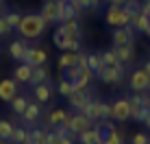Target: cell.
I'll return each instance as SVG.
<instances>
[{
	"label": "cell",
	"mask_w": 150,
	"mask_h": 144,
	"mask_svg": "<svg viewBox=\"0 0 150 144\" xmlns=\"http://www.w3.org/2000/svg\"><path fill=\"white\" fill-rule=\"evenodd\" d=\"M100 109H102V101L94 98L89 105L85 107V111H81V114H85L91 122H100V120H102V111H100Z\"/></svg>",
	"instance_id": "cell-18"
},
{
	"label": "cell",
	"mask_w": 150,
	"mask_h": 144,
	"mask_svg": "<svg viewBox=\"0 0 150 144\" xmlns=\"http://www.w3.org/2000/svg\"><path fill=\"white\" fill-rule=\"evenodd\" d=\"M142 13H146L150 18V0H144V2H142Z\"/></svg>",
	"instance_id": "cell-44"
},
{
	"label": "cell",
	"mask_w": 150,
	"mask_h": 144,
	"mask_svg": "<svg viewBox=\"0 0 150 144\" xmlns=\"http://www.w3.org/2000/svg\"><path fill=\"white\" fill-rule=\"evenodd\" d=\"M68 101H70V107H72L74 111H85V107L89 105L94 98H91V94H89L87 90H79V92H74Z\"/></svg>",
	"instance_id": "cell-13"
},
{
	"label": "cell",
	"mask_w": 150,
	"mask_h": 144,
	"mask_svg": "<svg viewBox=\"0 0 150 144\" xmlns=\"http://www.w3.org/2000/svg\"><path fill=\"white\" fill-rule=\"evenodd\" d=\"M13 79L18 81V83H30V79H33V66L20 61V63L15 66V70H13Z\"/></svg>",
	"instance_id": "cell-17"
},
{
	"label": "cell",
	"mask_w": 150,
	"mask_h": 144,
	"mask_svg": "<svg viewBox=\"0 0 150 144\" xmlns=\"http://www.w3.org/2000/svg\"><path fill=\"white\" fill-rule=\"evenodd\" d=\"M59 26L63 29L65 33L70 35V37H74V39H83V29H81L79 20H70V22H63V24H59Z\"/></svg>",
	"instance_id": "cell-24"
},
{
	"label": "cell",
	"mask_w": 150,
	"mask_h": 144,
	"mask_svg": "<svg viewBox=\"0 0 150 144\" xmlns=\"http://www.w3.org/2000/svg\"><path fill=\"white\" fill-rule=\"evenodd\" d=\"M70 116L65 109H52V111H46V116H44V129H54V127H59V125H63V127H68L70 129Z\"/></svg>",
	"instance_id": "cell-5"
},
{
	"label": "cell",
	"mask_w": 150,
	"mask_h": 144,
	"mask_svg": "<svg viewBox=\"0 0 150 144\" xmlns=\"http://www.w3.org/2000/svg\"><path fill=\"white\" fill-rule=\"evenodd\" d=\"M79 72H81L79 66H74V68H65V70H63V79L70 81V83H74V81L79 79Z\"/></svg>",
	"instance_id": "cell-36"
},
{
	"label": "cell",
	"mask_w": 150,
	"mask_h": 144,
	"mask_svg": "<svg viewBox=\"0 0 150 144\" xmlns=\"http://www.w3.org/2000/svg\"><path fill=\"white\" fill-rule=\"evenodd\" d=\"M102 2H107V0H94V9H98V7H100Z\"/></svg>",
	"instance_id": "cell-46"
},
{
	"label": "cell",
	"mask_w": 150,
	"mask_h": 144,
	"mask_svg": "<svg viewBox=\"0 0 150 144\" xmlns=\"http://www.w3.org/2000/svg\"><path fill=\"white\" fill-rule=\"evenodd\" d=\"M46 135H48V129H44V127L28 129V144H46Z\"/></svg>",
	"instance_id": "cell-25"
},
{
	"label": "cell",
	"mask_w": 150,
	"mask_h": 144,
	"mask_svg": "<svg viewBox=\"0 0 150 144\" xmlns=\"http://www.w3.org/2000/svg\"><path fill=\"white\" fill-rule=\"evenodd\" d=\"M28 98H26V96H22V94H18V96H15V98L11 101V111H13V114H20V116H22L24 114V111H26V107H28Z\"/></svg>",
	"instance_id": "cell-27"
},
{
	"label": "cell",
	"mask_w": 150,
	"mask_h": 144,
	"mask_svg": "<svg viewBox=\"0 0 150 144\" xmlns=\"http://www.w3.org/2000/svg\"><path fill=\"white\" fill-rule=\"evenodd\" d=\"M26 48H28V46H26L24 39H13V42L9 44V55H11V59H15V61H22Z\"/></svg>",
	"instance_id": "cell-21"
},
{
	"label": "cell",
	"mask_w": 150,
	"mask_h": 144,
	"mask_svg": "<svg viewBox=\"0 0 150 144\" xmlns=\"http://www.w3.org/2000/svg\"><path fill=\"white\" fill-rule=\"evenodd\" d=\"M11 26H9V22H7V18L4 15H0V37H7L9 33H11Z\"/></svg>",
	"instance_id": "cell-37"
},
{
	"label": "cell",
	"mask_w": 150,
	"mask_h": 144,
	"mask_svg": "<svg viewBox=\"0 0 150 144\" xmlns=\"http://www.w3.org/2000/svg\"><path fill=\"white\" fill-rule=\"evenodd\" d=\"M59 94H61V96H65V98H70V96L74 94V87H72L70 81H65V79H61V81H59Z\"/></svg>",
	"instance_id": "cell-34"
},
{
	"label": "cell",
	"mask_w": 150,
	"mask_h": 144,
	"mask_svg": "<svg viewBox=\"0 0 150 144\" xmlns=\"http://www.w3.org/2000/svg\"><path fill=\"white\" fill-rule=\"evenodd\" d=\"M109 2V7H126L128 0H107Z\"/></svg>",
	"instance_id": "cell-43"
},
{
	"label": "cell",
	"mask_w": 150,
	"mask_h": 144,
	"mask_svg": "<svg viewBox=\"0 0 150 144\" xmlns=\"http://www.w3.org/2000/svg\"><path fill=\"white\" fill-rule=\"evenodd\" d=\"M33 94H35V101L41 105V103L50 101V96H52V87H50V83L46 81V83H39V85L33 87Z\"/></svg>",
	"instance_id": "cell-19"
},
{
	"label": "cell",
	"mask_w": 150,
	"mask_h": 144,
	"mask_svg": "<svg viewBox=\"0 0 150 144\" xmlns=\"http://www.w3.org/2000/svg\"><path fill=\"white\" fill-rule=\"evenodd\" d=\"M105 22L109 24V26H113V29H120V26L131 24V15L124 11V7H107Z\"/></svg>",
	"instance_id": "cell-4"
},
{
	"label": "cell",
	"mask_w": 150,
	"mask_h": 144,
	"mask_svg": "<svg viewBox=\"0 0 150 144\" xmlns=\"http://www.w3.org/2000/svg\"><path fill=\"white\" fill-rule=\"evenodd\" d=\"M96 76L107 85H115L124 79V63H117V66H102L100 70L96 72Z\"/></svg>",
	"instance_id": "cell-3"
},
{
	"label": "cell",
	"mask_w": 150,
	"mask_h": 144,
	"mask_svg": "<svg viewBox=\"0 0 150 144\" xmlns=\"http://www.w3.org/2000/svg\"><path fill=\"white\" fill-rule=\"evenodd\" d=\"M113 50H115L117 59L122 61V63H128V61L135 59V46L133 44H124V46H113Z\"/></svg>",
	"instance_id": "cell-20"
},
{
	"label": "cell",
	"mask_w": 150,
	"mask_h": 144,
	"mask_svg": "<svg viewBox=\"0 0 150 144\" xmlns=\"http://www.w3.org/2000/svg\"><path fill=\"white\" fill-rule=\"evenodd\" d=\"M131 118V103L128 98H117L115 103H111V120L124 122Z\"/></svg>",
	"instance_id": "cell-8"
},
{
	"label": "cell",
	"mask_w": 150,
	"mask_h": 144,
	"mask_svg": "<svg viewBox=\"0 0 150 144\" xmlns=\"http://www.w3.org/2000/svg\"><path fill=\"white\" fill-rule=\"evenodd\" d=\"M144 70H146V74H148V76H150V59H148V61H146V63H144Z\"/></svg>",
	"instance_id": "cell-45"
},
{
	"label": "cell",
	"mask_w": 150,
	"mask_h": 144,
	"mask_svg": "<svg viewBox=\"0 0 150 144\" xmlns=\"http://www.w3.org/2000/svg\"><path fill=\"white\" fill-rule=\"evenodd\" d=\"M48 81V70H46V66H37V68H33V79H30V85H39V83H46Z\"/></svg>",
	"instance_id": "cell-28"
},
{
	"label": "cell",
	"mask_w": 150,
	"mask_h": 144,
	"mask_svg": "<svg viewBox=\"0 0 150 144\" xmlns=\"http://www.w3.org/2000/svg\"><path fill=\"white\" fill-rule=\"evenodd\" d=\"M52 44L61 50V53H65V50H70V53H81V39L70 37V35L65 33V31L61 29V26H57V31H54V35H52Z\"/></svg>",
	"instance_id": "cell-2"
},
{
	"label": "cell",
	"mask_w": 150,
	"mask_h": 144,
	"mask_svg": "<svg viewBox=\"0 0 150 144\" xmlns=\"http://www.w3.org/2000/svg\"><path fill=\"white\" fill-rule=\"evenodd\" d=\"M131 26L137 31V33H146L148 26H150V18L146 13H142V11H137L135 15H133V20H131Z\"/></svg>",
	"instance_id": "cell-22"
},
{
	"label": "cell",
	"mask_w": 150,
	"mask_h": 144,
	"mask_svg": "<svg viewBox=\"0 0 150 144\" xmlns=\"http://www.w3.org/2000/svg\"><path fill=\"white\" fill-rule=\"evenodd\" d=\"M2 2H4V0H0V9H2Z\"/></svg>",
	"instance_id": "cell-50"
},
{
	"label": "cell",
	"mask_w": 150,
	"mask_h": 144,
	"mask_svg": "<svg viewBox=\"0 0 150 144\" xmlns=\"http://www.w3.org/2000/svg\"><path fill=\"white\" fill-rule=\"evenodd\" d=\"M79 13L81 11L76 7H72L70 2H63V4H61V24L70 22V20H76V18H79Z\"/></svg>",
	"instance_id": "cell-26"
},
{
	"label": "cell",
	"mask_w": 150,
	"mask_h": 144,
	"mask_svg": "<svg viewBox=\"0 0 150 144\" xmlns=\"http://www.w3.org/2000/svg\"><path fill=\"white\" fill-rule=\"evenodd\" d=\"M89 127H94V122L89 120L85 114H81V111H76V114L70 116V131L74 133V135H79L83 133L85 129H89Z\"/></svg>",
	"instance_id": "cell-12"
},
{
	"label": "cell",
	"mask_w": 150,
	"mask_h": 144,
	"mask_svg": "<svg viewBox=\"0 0 150 144\" xmlns=\"http://www.w3.org/2000/svg\"><path fill=\"white\" fill-rule=\"evenodd\" d=\"M22 61H24V63H28V66H33V68H37V66H46V61H48V53H46L44 48H33V46H28Z\"/></svg>",
	"instance_id": "cell-10"
},
{
	"label": "cell",
	"mask_w": 150,
	"mask_h": 144,
	"mask_svg": "<svg viewBox=\"0 0 150 144\" xmlns=\"http://www.w3.org/2000/svg\"><path fill=\"white\" fill-rule=\"evenodd\" d=\"M87 68H91L94 72H98L102 68V57L100 53H87Z\"/></svg>",
	"instance_id": "cell-31"
},
{
	"label": "cell",
	"mask_w": 150,
	"mask_h": 144,
	"mask_svg": "<svg viewBox=\"0 0 150 144\" xmlns=\"http://www.w3.org/2000/svg\"><path fill=\"white\" fill-rule=\"evenodd\" d=\"M135 33L137 31L131 26V24H126V26H120V29H113V46H124V44H133V39H135Z\"/></svg>",
	"instance_id": "cell-11"
},
{
	"label": "cell",
	"mask_w": 150,
	"mask_h": 144,
	"mask_svg": "<svg viewBox=\"0 0 150 144\" xmlns=\"http://www.w3.org/2000/svg\"><path fill=\"white\" fill-rule=\"evenodd\" d=\"M100 57H102V66H117V63H122L120 59H117V55H115V50H105V53H100Z\"/></svg>",
	"instance_id": "cell-32"
},
{
	"label": "cell",
	"mask_w": 150,
	"mask_h": 144,
	"mask_svg": "<svg viewBox=\"0 0 150 144\" xmlns=\"http://www.w3.org/2000/svg\"><path fill=\"white\" fill-rule=\"evenodd\" d=\"M133 144H150V138L146 133H135L133 135Z\"/></svg>",
	"instance_id": "cell-39"
},
{
	"label": "cell",
	"mask_w": 150,
	"mask_h": 144,
	"mask_svg": "<svg viewBox=\"0 0 150 144\" xmlns=\"http://www.w3.org/2000/svg\"><path fill=\"white\" fill-rule=\"evenodd\" d=\"M48 2H68V0H48Z\"/></svg>",
	"instance_id": "cell-47"
},
{
	"label": "cell",
	"mask_w": 150,
	"mask_h": 144,
	"mask_svg": "<svg viewBox=\"0 0 150 144\" xmlns=\"http://www.w3.org/2000/svg\"><path fill=\"white\" fill-rule=\"evenodd\" d=\"M100 125H102V129H105V140H102V144H124V135L111 125V122L100 120Z\"/></svg>",
	"instance_id": "cell-16"
},
{
	"label": "cell",
	"mask_w": 150,
	"mask_h": 144,
	"mask_svg": "<svg viewBox=\"0 0 150 144\" xmlns=\"http://www.w3.org/2000/svg\"><path fill=\"white\" fill-rule=\"evenodd\" d=\"M59 144H74V133H65V135H61Z\"/></svg>",
	"instance_id": "cell-41"
},
{
	"label": "cell",
	"mask_w": 150,
	"mask_h": 144,
	"mask_svg": "<svg viewBox=\"0 0 150 144\" xmlns=\"http://www.w3.org/2000/svg\"><path fill=\"white\" fill-rule=\"evenodd\" d=\"M18 81L15 79H2L0 81V101L11 103L15 96H18Z\"/></svg>",
	"instance_id": "cell-14"
},
{
	"label": "cell",
	"mask_w": 150,
	"mask_h": 144,
	"mask_svg": "<svg viewBox=\"0 0 150 144\" xmlns=\"http://www.w3.org/2000/svg\"><path fill=\"white\" fill-rule=\"evenodd\" d=\"M61 4L63 2H48V0L41 4L39 15L46 20V24H61Z\"/></svg>",
	"instance_id": "cell-6"
},
{
	"label": "cell",
	"mask_w": 150,
	"mask_h": 144,
	"mask_svg": "<svg viewBox=\"0 0 150 144\" xmlns=\"http://www.w3.org/2000/svg\"><path fill=\"white\" fill-rule=\"evenodd\" d=\"M46 144H59V135H57L54 131H48V135H46Z\"/></svg>",
	"instance_id": "cell-42"
},
{
	"label": "cell",
	"mask_w": 150,
	"mask_h": 144,
	"mask_svg": "<svg viewBox=\"0 0 150 144\" xmlns=\"http://www.w3.org/2000/svg\"><path fill=\"white\" fill-rule=\"evenodd\" d=\"M0 144H7V142H4V140H0Z\"/></svg>",
	"instance_id": "cell-51"
},
{
	"label": "cell",
	"mask_w": 150,
	"mask_h": 144,
	"mask_svg": "<svg viewBox=\"0 0 150 144\" xmlns=\"http://www.w3.org/2000/svg\"><path fill=\"white\" fill-rule=\"evenodd\" d=\"M146 35H148V37H150V26H148V31H146Z\"/></svg>",
	"instance_id": "cell-49"
},
{
	"label": "cell",
	"mask_w": 150,
	"mask_h": 144,
	"mask_svg": "<svg viewBox=\"0 0 150 144\" xmlns=\"http://www.w3.org/2000/svg\"><path fill=\"white\" fill-rule=\"evenodd\" d=\"M102 120H111V105L109 103H102Z\"/></svg>",
	"instance_id": "cell-40"
},
{
	"label": "cell",
	"mask_w": 150,
	"mask_h": 144,
	"mask_svg": "<svg viewBox=\"0 0 150 144\" xmlns=\"http://www.w3.org/2000/svg\"><path fill=\"white\" fill-rule=\"evenodd\" d=\"M105 140V129L102 125H96V127H89L83 133H79V142L81 144H102Z\"/></svg>",
	"instance_id": "cell-9"
},
{
	"label": "cell",
	"mask_w": 150,
	"mask_h": 144,
	"mask_svg": "<svg viewBox=\"0 0 150 144\" xmlns=\"http://www.w3.org/2000/svg\"><path fill=\"white\" fill-rule=\"evenodd\" d=\"M4 18H7V22H9V26H11V29H18L20 22H22V15H20L18 11H7V13H4Z\"/></svg>",
	"instance_id": "cell-33"
},
{
	"label": "cell",
	"mask_w": 150,
	"mask_h": 144,
	"mask_svg": "<svg viewBox=\"0 0 150 144\" xmlns=\"http://www.w3.org/2000/svg\"><path fill=\"white\" fill-rule=\"evenodd\" d=\"M13 131H15V125H13L11 120H0V140L11 142Z\"/></svg>",
	"instance_id": "cell-29"
},
{
	"label": "cell",
	"mask_w": 150,
	"mask_h": 144,
	"mask_svg": "<svg viewBox=\"0 0 150 144\" xmlns=\"http://www.w3.org/2000/svg\"><path fill=\"white\" fill-rule=\"evenodd\" d=\"M46 26H48V24H46V20L41 18L39 13H26V15H22L18 33H20L22 39H37V37H41V33L46 31Z\"/></svg>",
	"instance_id": "cell-1"
},
{
	"label": "cell",
	"mask_w": 150,
	"mask_h": 144,
	"mask_svg": "<svg viewBox=\"0 0 150 144\" xmlns=\"http://www.w3.org/2000/svg\"><path fill=\"white\" fill-rule=\"evenodd\" d=\"M74 66H79V53H70V50L61 53V57H59V68H61V72H63L65 68H74Z\"/></svg>",
	"instance_id": "cell-23"
},
{
	"label": "cell",
	"mask_w": 150,
	"mask_h": 144,
	"mask_svg": "<svg viewBox=\"0 0 150 144\" xmlns=\"http://www.w3.org/2000/svg\"><path fill=\"white\" fill-rule=\"evenodd\" d=\"M148 116H150V109H148V107H142V109H139L137 114L133 116V120H137V122H146V120H148Z\"/></svg>",
	"instance_id": "cell-38"
},
{
	"label": "cell",
	"mask_w": 150,
	"mask_h": 144,
	"mask_svg": "<svg viewBox=\"0 0 150 144\" xmlns=\"http://www.w3.org/2000/svg\"><path fill=\"white\" fill-rule=\"evenodd\" d=\"M128 85H131L133 92L142 94V92L150 90V76L146 74V70H144V68H137V70H133L131 79H128Z\"/></svg>",
	"instance_id": "cell-7"
},
{
	"label": "cell",
	"mask_w": 150,
	"mask_h": 144,
	"mask_svg": "<svg viewBox=\"0 0 150 144\" xmlns=\"http://www.w3.org/2000/svg\"><path fill=\"white\" fill-rule=\"evenodd\" d=\"M11 142L13 144H26L28 142V129L26 127H15V131L11 135Z\"/></svg>",
	"instance_id": "cell-30"
},
{
	"label": "cell",
	"mask_w": 150,
	"mask_h": 144,
	"mask_svg": "<svg viewBox=\"0 0 150 144\" xmlns=\"http://www.w3.org/2000/svg\"><path fill=\"white\" fill-rule=\"evenodd\" d=\"M26 144H28V142H26Z\"/></svg>",
	"instance_id": "cell-52"
},
{
	"label": "cell",
	"mask_w": 150,
	"mask_h": 144,
	"mask_svg": "<svg viewBox=\"0 0 150 144\" xmlns=\"http://www.w3.org/2000/svg\"><path fill=\"white\" fill-rule=\"evenodd\" d=\"M144 125H146V127H148V129H150V116H148V120H146V122H144Z\"/></svg>",
	"instance_id": "cell-48"
},
{
	"label": "cell",
	"mask_w": 150,
	"mask_h": 144,
	"mask_svg": "<svg viewBox=\"0 0 150 144\" xmlns=\"http://www.w3.org/2000/svg\"><path fill=\"white\" fill-rule=\"evenodd\" d=\"M39 118H41V107H39V103H37V101H30L28 107H26V111L22 114L24 127H35Z\"/></svg>",
	"instance_id": "cell-15"
},
{
	"label": "cell",
	"mask_w": 150,
	"mask_h": 144,
	"mask_svg": "<svg viewBox=\"0 0 150 144\" xmlns=\"http://www.w3.org/2000/svg\"><path fill=\"white\" fill-rule=\"evenodd\" d=\"M72 7H76L79 11H87V9H94V0H68Z\"/></svg>",
	"instance_id": "cell-35"
}]
</instances>
